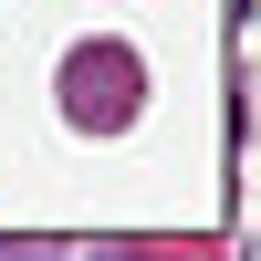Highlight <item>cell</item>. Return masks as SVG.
<instances>
[{"instance_id": "1", "label": "cell", "mask_w": 261, "mask_h": 261, "mask_svg": "<svg viewBox=\"0 0 261 261\" xmlns=\"http://www.w3.org/2000/svg\"><path fill=\"white\" fill-rule=\"evenodd\" d=\"M136 94H146V73H136L125 42H84V53L63 63V105H73V125H125Z\"/></svg>"}]
</instances>
